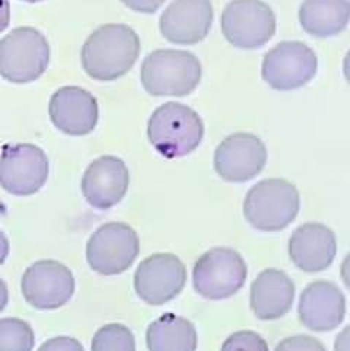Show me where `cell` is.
Segmentation results:
<instances>
[{"label": "cell", "instance_id": "obj_1", "mask_svg": "<svg viewBox=\"0 0 350 351\" xmlns=\"http://www.w3.org/2000/svg\"><path fill=\"white\" fill-rule=\"evenodd\" d=\"M140 40L124 23H107L93 31L82 47L80 62L88 76L101 82L120 79L137 62Z\"/></svg>", "mask_w": 350, "mask_h": 351}, {"label": "cell", "instance_id": "obj_19", "mask_svg": "<svg viewBox=\"0 0 350 351\" xmlns=\"http://www.w3.org/2000/svg\"><path fill=\"white\" fill-rule=\"evenodd\" d=\"M295 300L292 278L276 268H267L254 278L250 290V306L257 319L275 321L285 317Z\"/></svg>", "mask_w": 350, "mask_h": 351}, {"label": "cell", "instance_id": "obj_24", "mask_svg": "<svg viewBox=\"0 0 350 351\" xmlns=\"http://www.w3.org/2000/svg\"><path fill=\"white\" fill-rule=\"evenodd\" d=\"M220 351H268V346L257 332L238 331L226 338Z\"/></svg>", "mask_w": 350, "mask_h": 351}, {"label": "cell", "instance_id": "obj_3", "mask_svg": "<svg viewBox=\"0 0 350 351\" xmlns=\"http://www.w3.org/2000/svg\"><path fill=\"white\" fill-rule=\"evenodd\" d=\"M140 79L154 97H185L200 84L202 64L190 51L156 50L146 56Z\"/></svg>", "mask_w": 350, "mask_h": 351}, {"label": "cell", "instance_id": "obj_17", "mask_svg": "<svg viewBox=\"0 0 350 351\" xmlns=\"http://www.w3.org/2000/svg\"><path fill=\"white\" fill-rule=\"evenodd\" d=\"M49 114L53 124L65 134L85 136L98 123V102L91 92L79 86H65L50 99Z\"/></svg>", "mask_w": 350, "mask_h": 351}, {"label": "cell", "instance_id": "obj_25", "mask_svg": "<svg viewBox=\"0 0 350 351\" xmlns=\"http://www.w3.org/2000/svg\"><path fill=\"white\" fill-rule=\"evenodd\" d=\"M275 351H327L324 344L311 335H294L280 341Z\"/></svg>", "mask_w": 350, "mask_h": 351}, {"label": "cell", "instance_id": "obj_18", "mask_svg": "<svg viewBox=\"0 0 350 351\" xmlns=\"http://www.w3.org/2000/svg\"><path fill=\"white\" fill-rule=\"evenodd\" d=\"M288 251L299 270L308 274L320 273L327 270L336 258V235L325 225L305 223L292 233Z\"/></svg>", "mask_w": 350, "mask_h": 351}, {"label": "cell", "instance_id": "obj_9", "mask_svg": "<svg viewBox=\"0 0 350 351\" xmlns=\"http://www.w3.org/2000/svg\"><path fill=\"white\" fill-rule=\"evenodd\" d=\"M50 163L44 150L31 143L5 145L0 154V185L12 195L38 193L49 180Z\"/></svg>", "mask_w": 350, "mask_h": 351}, {"label": "cell", "instance_id": "obj_14", "mask_svg": "<svg viewBox=\"0 0 350 351\" xmlns=\"http://www.w3.org/2000/svg\"><path fill=\"white\" fill-rule=\"evenodd\" d=\"M212 22L210 0H172L162 12L159 29L162 37L172 44L193 45L207 37Z\"/></svg>", "mask_w": 350, "mask_h": 351}, {"label": "cell", "instance_id": "obj_30", "mask_svg": "<svg viewBox=\"0 0 350 351\" xmlns=\"http://www.w3.org/2000/svg\"><path fill=\"white\" fill-rule=\"evenodd\" d=\"M9 255V241L5 233L0 230V265H2Z\"/></svg>", "mask_w": 350, "mask_h": 351}, {"label": "cell", "instance_id": "obj_12", "mask_svg": "<svg viewBox=\"0 0 350 351\" xmlns=\"http://www.w3.org/2000/svg\"><path fill=\"white\" fill-rule=\"evenodd\" d=\"M187 282L183 261L174 254H154L139 264L135 273L137 296L149 305H163L177 298Z\"/></svg>", "mask_w": 350, "mask_h": 351}, {"label": "cell", "instance_id": "obj_15", "mask_svg": "<svg viewBox=\"0 0 350 351\" xmlns=\"http://www.w3.org/2000/svg\"><path fill=\"white\" fill-rule=\"evenodd\" d=\"M130 184L126 163L117 156H101L86 168L82 178V194L98 210H108L119 204Z\"/></svg>", "mask_w": 350, "mask_h": 351}, {"label": "cell", "instance_id": "obj_31", "mask_svg": "<svg viewBox=\"0 0 350 351\" xmlns=\"http://www.w3.org/2000/svg\"><path fill=\"white\" fill-rule=\"evenodd\" d=\"M8 300H9L8 286H6V283L3 282L2 278H0V312H2L6 308Z\"/></svg>", "mask_w": 350, "mask_h": 351}, {"label": "cell", "instance_id": "obj_26", "mask_svg": "<svg viewBox=\"0 0 350 351\" xmlns=\"http://www.w3.org/2000/svg\"><path fill=\"white\" fill-rule=\"evenodd\" d=\"M38 351H85L84 346H82L76 338L72 337H54L51 340L45 341Z\"/></svg>", "mask_w": 350, "mask_h": 351}, {"label": "cell", "instance_id": "obj_6", "mask_svg": "<svg viewBox=\"0 0 350 351\" xmlns=\"http://www.w3.org/2000/svg\"><path fill=\"white\" fill-rule=\"evenodd\" d=\"M220 29L237 49L255 50L273 38L276 16L263 0H232L222 12Z\"/></svg>", "mask_w": 350, "mask_h": 351}, {"label": "cell", "instance_id": "obj_10", "mask_svg": "<svg viewBox=\"0 0 350 351\" xmlns=\"http://www.w3.org/2000/svg\"><path fill=\"white\" fill-rule=\"evenodd\" d=\"M318 70V58L301 41H283L264 56L261 76L276 90H294L305 86Z\"/></svg>", "mask_w": 350, "mask_h": 351}, {"label": "cell", "instance_id": "obj_20", "mask_svg": "<svg viewBox=\"0 0 350 351\" xmlns=\"http://www.w3.org/2000/svg\"><path fill=\"white\" fill-rule=\"evenodd\" d=\"M349 18V0H303L299 8L302 29L317 38H329L343 32Z\"/></svg>", "mask_w": 350, "mask_h": 351}, {"label": "cell", "instance_id": "obj_21", "mask_svg": "<svg viewBox=\"0 0 350 351\" xmlns=\"http://www.w3.org/2000/svg\"><path fill=\"white\" fill-rule=\"evenodd\" d=\"M146 344L149 351H196L197 331L180 315L163 313L148 326Z\"/></svg>", "mask_w": 350, "mask_h": 351}, {"label": "cell", "instance_id": "obj_22", "mask_svg": "<svg viewBox=\"0 0 350 351\" xmlns=\"http://www.w3.org/2000/svg\"><path fill=\"white\" fill-rule=\"evenodd\" d=\"M35 335L31 325L18 318L0 319V351H32Z\"/></svg>", "mask_w": 350, "mask_h": 351}, {"label": "cell", "instance_id": "obj_32", "mask_svg": "<svg viewBox=\"0 0 350 351\" xmlns=\"http://www.w3.org/2000/svg\"><path fill=\"white\" fill-rule=\"evenodd\" d=\"M23 2H27V3H38V2H43V0H23Z\"/></svg>", "mask_w": 350, "mask_h": 351}, {"label": "cell", "instance_id": "obj_27", "mask_svg": "<svg viewBox=\"0 0 350 351\" xmlns=\"http://www.w3.org/2000/svg\"><path fill=\"white\" fill-rule=\"evenodd\" d=\"M121 2L135 12H140V14H154L156 12L165 0H121Z\"/></svg>", "mask_w": 350, "mask_h": 351}, {"label": "cell", "instance_id": "obj_29", "mask_svg": "<svg viewBox=\"0 0 350 351\" xmlns=\"http://www.w3.org/2000/svg\"><path fill=\"white\" fill-rule=\"evenodd\" d=\"M349 331L350 328L346 326L342 334L336 338L334 351H349Z\"/></svg>", "mask_w": 350, "mask_h": 351}, {"label": "cell", "instance_id": "obj_11", "mask_svg": "<svg viewBox=\"0 0 350 351\" xmlns=\"http://www.w3.org/2000/svg\"><path fill=\"white\" fill-rule=\"evenodd\" d=\"M22 295L40 311L65 306L75 293V277L69 268L54 260H41L30 265L21 280Z\"/></svg>", "mask_w": 350, "mask_h": 351}, {"label": "cell", "instance_id": "obj_4", "mask_svg": "<svg viewBox=\"0 0 350 351\" xmlns=\"http://www.w3.org/2000/svg\"><path fill=\"white\" fill-rule=\"evenodd\" d=\"M301 198L296 186L286 180L270 178L251 186L244 200V216L263 232H279L298 216Z\"/></svg>", "mask_w": 350, "mask_h": 351}, {"label": "cell", "instance_id": "obj_16", "mask_svg": "<svg viewBox=\"0 0 350 351\" xmlns=\"http://www.w3.org/2000/svg\"><path fill=\"white\" fill-rule=\"evenodd\" d=\"M298 315L301 324L311 331H333L345 319V295L333 282L318 280L307 286L301 293Z\"/></svg>", "mask_w": 350, "mask_h": 351}, {"label": "cell", "instance_id": "obj_13", "mask_svg": "<svg viewBox=\"0 0 350 351\" xmlns=\"http://www.w3.org/2000/svg\"><path fill=\"white\" fill-rule=\"evenodd\" d=\"M267 162V149L260 137L250 133L228 136L215 152V171L228 182H247L259 175Z\"/></svg>", "mask_w": 350, "mask_h": 351}, {"label": "cell", "instance_id": "obj_23", "mask_svg": "<svg viewBox=\"0 0 350 351\" xmlns=\"http://www.w3.org/2000/svg\"><path fill=\"white\" fill-rule=\"evenodd\" d=\"M92 351H136L133 332L123 324L101 326L92 338Z\"/></svg>", "mask_w": 350, "mask_h": 351}, {"label": "cell", "instance_id": "obj_5", "mask_svg": "<svg viewBox=\"0 0 350 351\" xmlns=\"http://www.w3.org/2000/svg\"><path fill=\"white\" fill-rule=\"evenodd\" d=\"M50 63V44L35 28L21 27L0 40V76L12 84L41 77Z\"/></svg>", "mask_w": 350, "mask_h": 351}, {"label": "cell", "instance_id": "obj_2", "mask_svg": "<svg viewBox=\"0 0 350 351\" xmlns=\"http://www.w3.org/2000/svg\"><path fill=\"white\" fill-rule=\"evenodd\" d=\"M203 121L193 108L178 102L158 107L148 123V137L159 155L167 159L187 156L200 146Z\"/></svg>", "mask_w": 350, "mask_h": 351}, {"label": "cell", "instance_id": "obj_28", "mask_svg": "<svg viewBox=\"0 0 350 351\" xmlns=\"http://www.w3.org/2000/svg\"><path fill=\"white\" fill-rule=\"evenodd\" d=\"M10 22L9 0H0V32H3Z\"/></svg>", "mask_w": 350, "mask_h": 351}, {"label": "cell", "instance_id": "obj_8", "mask_svg": "<svg viewBox=\"0 0 350 351\" xmlns=\"http://www.w3.org/2000/svg\"><path fill=\"white\" fill-rule=\"evenodd\" d=\"M139 255V238L132 226L111 221L100 226L86 243V260L93 271L102 276L121 274Z\"/></svg>", "mask_w": 350, "mask_h": 351}, {"label": "cell", "instance_id": "obj_7", "mask_svg": "<svg viewBox=\"0 0 350 351\" xmlns=\"http://www.w3.org/2000/svg\"><path fill=\"white\" fill-rule=\"evenodd\" d=\"M248 268L242 256L231 248H213L203 254L193 268V286L210 300L233 296L247 280Z\"/></svg>", "mask_w": 350, "mask_h": 351}]
</instances>
